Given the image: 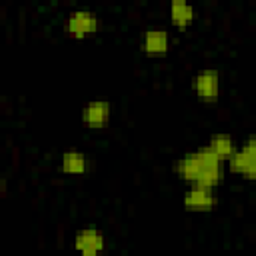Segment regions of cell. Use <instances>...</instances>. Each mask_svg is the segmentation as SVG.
Masks as SVG:
<instances>
[{
	"instance_id": "cell-7",
	"label": "cell",
	"mask_w": 256,
	"mask_h": 256,
	"mask_svg": "<svg viewBox=\"0 0 256 256\" xmlns=\"http://www.w3.org/2000/svg\"><path fill=\"white\" fill-rule=\"evenodd\" d=\"M140 50L146 56H152V58H158V56L168 54V50H170V34H168V30L166 28H160V26L148 28L142 34Z\"/></svg>"
},
{
	"instance_id": "cell-2",
	"label": "cell",
	"mask_w": 256,
	"mask_h": 256,
	"mask_svg": "<svg viewBox=\"0 0 256 256\" xmlns=\"http://www.w3.org/2000/svg\"><path fill=\"white\" fill-rule=\"evenodd\" d=\"M232 174H238L246 180H254L256 176V140L254 136L246 138L236 150L230 154V158L224 162Z\"/></svg>"
},
{
	"instance_id": "cell-3",
	"label": "cell",
	"mask_w": 256,
	"mask_h": 256,
	"mask_svg": "<svg viewBox=\"0 0 256 256\" xmlns=\"http://www.w3.org/2000/svg\"><path fill=\"white\" fill-rule=\"evenodd\" d=\"M64 28L72 38H90L100 32L102 18L90 8H76L66 16Z\"/></svg>"
},
{
	"instance_id": "cell-10",
	"label": "cell",
	"mask_w": 256,
	"mask_h": 256,
	"mask_svg": "<svg viewBox=\"0 0 256 256\" xmlns=\"http://www.w3.org/2000/svg\"><path fill=\"white\" fill-rule=\"evenodd\" d=\"M168 16H170V22H172L174 26L186 28V26H190V24L196 20L198 12H196V8H194L190 2H186V0H172V2L168 4Z\"/></svg>"
},
{
	"instance_id": "cell-4",
	"label": "cell",
	"mask_w": 256,
	"mask_h": 256,
	"mask_svg": "<svg viewBox=\"0 0 256 256\" xmlns=\"http://www.w3.org/2000/svg\"><path fill=\"white\" fill-rule=\"evenodd\" d=\"M192 88H194V94L198 96V100L206 102V104H212L220 98V90H222V78H220V72L216 68H204L200 70L194 80H192Z\"/></svg>"
},
{
	"instance_id": "cell-1",
	"label": "cell",
	"mask_w": 256,
	"mask_h": 256,
	"mask_svg": "<svg viewBox=\"0 0 256 256\" xmlns=\"http://www.w3.org/2000/svg\"><path fill=\"white\" fill-rule=\"evenodd\" d=\"M174 172L188 186H206L216 188L224 178V162L216 158L206 146L186 152L176 160Z\"/></svg>"
},
{
	"instance_id": "cell-8",
	"label": "cell",
	"mask_w": 256,
	"mask_h": 256,
	"mask_svg": "<svg viewBox=\"0 0 256 256\" xmlns=\"http://www.w3.org/2000/svg\"><path fill=\"white\" fill-rule=\"evenodd\" d=\"M80 118L88 128H104L112 118V104L108 100H92L82 108Z\"/></svg>"
},
{
	"instance_id": "cell-6",
	"label": "cell",
	"mask_w": 256,
	"mask_h": 256,
	"mask_svg": "<svg viewBox=\"0 0 256 256\" xmlns=\"http://www.w3.org/2000/svg\"><path fill=\"white\" fill-rule=\"evenodd\" d=\"M182 204L188 212H210L218 204V196L214 188L206 186H188L182 196Z\"/></svg>"
},
{
	"instance_id": "cell-5",
	"label": "cell",
	"mask_w": 256,
	"mask_h": 256,
	"mask_svg": "<svg viewBox=\"0 0 256 256\" xmlns=\"http://www.w3.org/2000/svg\"><path fill=\"white\" fill-rule=\"evenodd\" d=\"M74 250L80 256H100L106 250V236L98 228H82L74 234Z\"/></svg>"
},
{
	"instance_id": "cell-11",
	"label": "cell",
	"mask_w": 256,
	"mask_h": 256,
	"mask_svg": "<svg viewBox=\"0 0 256 256\" xmlns=\"http://www.w3.org/2000/svg\"><path fill=\"white\" fill-rule=\"evenodd\" d=\"M216 158H220L222 162H226L230 158V154L236 150V140L230 136V134H224V132H218V134H212L208 138V142L204 144Z\"/></svg>"
},
{
	"instance_id": "cell-9",
	"label": "cell",
	"mask_w": 256,
	"mask_h": 256,
	"mask_svg": "<svg viewBox=\"0 0 256 256\" xmlns=\"http://www.w3.org/2000/svg\"><path fill=\"white\" fill-rule=\"evenodd\" d=\"M90 168V160L80 150H66L60 156V172L68 176H84Z\"/></svg>"
}]
</instances>
